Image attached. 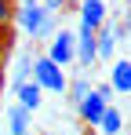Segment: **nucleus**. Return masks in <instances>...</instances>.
<instances>
[{
    "mask_svg": "<svg viewBox=\"0 0 131 135\" xmlns=\"http://www.w3.org/2000/svg\"><path fill=\"white\" fill-rule=\"evenodd\" d=\"M11 18V7H7V0H0V26Z\"/></svg>",
    "mask_w": 131,
    "mask_h": 135,
    "instance_id": "nucleus-16",
    "label": "nucleus"
},
{
    "mask_svg": "<svg viewBox=\"0 0 131 135\" xmlns=\"http://www.w3.org/2000/svg\"><path fill=\"white\" fill-rule=\"evenodd\" d=\"M22 4H40V0H22Z\"/></svg>",
    "mask_w": 131,
    "mask_h": 135,
    "instance_id": "nucleus-17",
    "label": "nucleus"
},
{
    "mask_svg": "<svg viewBox=\"0 0 131 135\" xmlns=\"http://www.w3.org/2000/svg\"><path fill=\"white\" fill-rule=\"evenodd\" d=\"M66 0H44V7H47V11H51V15H58V7H62Z\"/></svg>",
    "mask_w": 131,
    "mask_h": 135,
    "instance_id": "nucleus-15",
    "label": "nucleus"
},
{
    "mask_svg": "<svg viewBox=\"0 0 131 135\" xmlns=\"http://www.w3.org/2000/svg\"><path fill=\"white\" fill-rule=\"evenodd\" d=\"M29 73H33V59L29 55H18L15 59V69H11V88H18L22 80H29Z\"/></svg>",
    "mask_w": 131,
    "mask_h": 135,
    "instance_id": "nucleus-13",
    "label": "nucleus"
},
{
    "mask_svg": "<svg viewBox=\"0 0 131 135\" xmlns=\"http://www.w3.org/2000/svg\"><path fill=\"white\" fill-rule=\"evenodd\" d=\"M15 95H18V102H22V106H26L29 113L44 106V88L37 84V80H22L18 88H15Z\"/></svg>",
    "mask_w": 131,
    "mask_h": 135,
    "instance_id": "nucleus-9",
    "label": "nucleus"
},
{
    "mask_svg": "<svg viewBox=\"0 0 131 135\" xmlns=\"http://www.w3.org/2000/svg\"><path fill=\"white\" fill-rule=\"evenodd\" d=\"M80 22L98 29L102 22H109V11H106V0H84L80 4Z\"/></svg>",
    "mask_w": 131,
    "mask_h": 135,
    "instance_id": "nucleus-8",
    "label": "nucleus"
},
{
    "mask_svg": "<svg viewBox=\"0 0 131 135\" xmlns=\"http://www.w3.org/2000/svg\"><path fill=\"white\" fill-rule=\"evenodd\" d=\"M109 84L120 95H131V59H113L109 62Z\"/></svg>",
    "mask_w": 131,
    "mask_h": 135,
    "instance_id": "nucleus-7",
    "label": "nucleus"
},
{
    "mask_svg": "<svg viewBox=\"0 0 131 135\" xmlns=\"http://www.w3.org/2000/svg\"><path fill=\"white\" fill-rule=\"evenodd\" d=\"M47 55H51L58 66H69V62H77V33H69V29H58V33H51V47H47Z\"/></svg>",
    "mask_w": 131,
    "mask_h": 135,
    "instance_id": "nucleus-4",
    "label": "nucleus"
},
{
    "mask_svg": "<svg viewBox=\"0 0 131 135\" xmlns=\"http://www.w3.org/2000/svg\"><path fill=\"white\" fill-rule=\"evenodd\" d=\"M7 132L11 135H29V110L22 102L7 106Z\"/></svg>",
    "mask_w": 131,
    "mask_h": 135,
    "instance_id": "nucleus-10",
    "label": "nucleus"
},
{
    "mask_svg": "<svg viewBox=\"0 0 131 135\" xmlns=\"http://www.w3.org/2000/svg\"><path fill=\"white\" fill-rule=\"evenodd\" d=\"M33 80H37L44 91H55V95H66V84H69L66 69L58 66L51 55H37V59H33Z\"/></svg>",
    "mask_w": 131,
    "mask_h": 135,
    "instance_id": "nucleus-2",
    "label": "nucleus"
},
{
    "mask_svg": "<svg viewBox=\"0 0 131 135\" xmlns=\"http://www.w3.org/2000/svg\"><path fill=\"white\" fill-rule=\"evenodd\" d=\"M117 37L124 40V37H131V7L124 11V18H120V26H117Z\"/></svg>",
    "mask_w": 131,
    "mask_h": 135,
    "instance_id": "nucleus-14",
    "label": "nucleus"
},
{
    "mask_svg": "<svg viewBox=\"0 0 131 135\" xmlns=\"http://www.w3.org/2000/svg\"><path fill=\"white\" fill-rule=\"evenodd\" d=\"M87 91H91L87 77H77V80H69V84H66V102H69V106L77 110V106H80V99H84Z\"/></svg>",
    "mask_w": 131,
    "mask_h": 135,
    "instance_id": "nucleus-12",
    "label": "nucleus"
},
{
    "mask_svg": "<svg viewBox=\"0 0 131 135\" xmlns=\"http://www.w3.org/2000/svg\"><path fill=\"white\" fill-rule=\"evenodd\" d=\"M18 26L33 37V40H47L55 33V15L44 4H22L18 7Z\"/></svg>",
    "mask_w": 131,
    "mask_h": 135,
    "instance_id": "nucleus-1",
    "label": "nucleus"
},
{
    "mask_svg": "<svg viewBox=\"0 0 131 135\" xmlns=\"http://www.w3.org/2000/svg\"><path fill=\"white\" fill-rule=\"evenodd\" d=\"M98 132H102V135H120V132H124V117H120V110L106 106L102 120H98Z\"/></svg>",
    "mask_w": 131,
    "mask_h": 135,
    "instance_id": "nucleus-11",
    "label": "nucleus"
},
{
    "mask_svg": "<svg viewBox=\"0 0 131 135\" xmlns=\"http://www.w3.org/2000/svg\"><path fill=\"white\" fill-rule=\"evenodd\" d=\"M117 44H120V37H117V26L113 22H102L95 29V47H98V59L102 62H113L117 59Z\"/></svg>",
    "mask_w": 131,
    "mask_h": 135,
    "instance_id": "nucleus-6",
    "label": "nucleus"
},
{
    "mask_svg": "<svg viewBox=\"0 0 131 135\" xmlns=\"http://www.w3.org/2000/svg\"><path fill=\"white\" fill-rule=\"evenodd\" d=\"M77 62L91 69V62H98V47H95V29L91 26H77Z\"/></svg>",
    "mask_w": 131,
    "mask_h": 135,
    "instance_id": "nucleus-5",
    "label": "nucleus"
},
{
    "mask_svg": "<svg viewBox=\"0 0 131 135\" xmlns=\"http://www.w3.org/2000/svg\"><path fill=\"white\" fill-rule=\"evenodd\" d=\"M113 95H117V91H113V84H109V80H102V84H95V88H91V91L84 95V99H80V106H77V113H80V120H84V124H98Z\"/></svg>",
    "mask_w": 131,
    "mask_h": 135,
    "instance_id": "nucleus-3",
    "label": "nucleus"
}]
</instances>
